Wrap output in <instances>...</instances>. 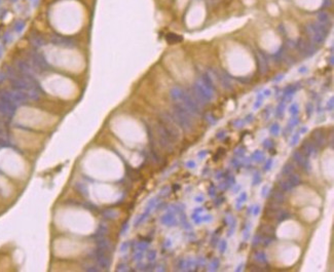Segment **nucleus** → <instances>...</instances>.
I'll use <instances>...</instances> for the list:
<instances>
[{
	"mask_svg": "<svg viewBox=\"0 0 334 272\" xmlns=\"http://www.w3.org/2000/svg\"><path fill=\"white\" fill-rule=\"evenodd\" d=\"M312 139L313 142L318 146V147H322L326 143V137H325L324 133L321 131H315L312 134Z\"/></svg>",
	"mask_w": 334,
	"mask_h": 272,
	"instance_id": "39448f33",
	"label": "nucleus"
},
{
	"mask_svg": "<svg viewBox=\"0 0 334 272\" xmlns=\"http://www.w3.org/2000/svg\"><path fill=\"white\" fill-rule=\"evenodd\" d=\"M287 180L289 181V183L291 184L293 187H295V186H298L299 184L301 183L300 177H299V175H297L296 173H293V174H291L290 176H288Z\"/></svg>",
	"mask_w": 334,
	"mask_h": 272,
	"instance_id": "0eeeda50",
	"label": "nucleus"
},
{
	"mask_svg": "<svg viewBox=\"0 0 334 272\" xmlns=\"http://www.w3.org/2000/svg\"><path fill=\"white\" fill-rule=\"evenodd\" d=\"M174 120L177 124L180 126V129H183L184 131H191L193 129V115H191L188 111L181 108L180 106H177L174 109L173 112Z\"/></svg>",
	"mask_w": 334,
	"mask_h": 272,
	"instance_id": "f257e3e1",
	"label": "nucleus"
},
{
	"mask_svg": "<svg viewBox=\"0 0 334 272\" xmlns=\"http://www.w3.org/2000/svg\"><path fill=\"white\" fill-rule=\"evenodd\" d=\"M279 186H280L281 190L285 191V192H287V191H291L292 189H293V186H292L291 184L289 183V181H288V180L280 181V182H279Z\"/></svg>",
	"mask_w": 334,
	"mask_h": 272,
	"instance_id": "1a4fd4ad",
	"label": "nucleus"
},
{
	"mask_svg": "<svg viewBox=\"0 0 334 272\" xmlns=\"http://www.w3.org/2000/svg\"><path fill=\"white\" fill-rule=\"evenodd\" d=\"M271 198H273V201L275 203L281 204L285 201V195L283 194L282 191L278 190V191H273V195H271Z\"/></svg>",
	"mask_w": 334,
	"mask_h": 272,
	"instance_id": "423d86ee",
	"label": "nucleus"
},
{
	"mask_svg": "<svg viewBox=\"0 0 334 272\" xmlns=\"http://www.w3.org/2000/svg\"><path fill=\"white\" fill-rule=\"evenodd\" d=\"M249 269L250 270H256V271H261L262 268L259 267V266H257V265H253V266H251V267H249Z\"/></svg>",
	"mask_w": 334,
	"mask_h": 272,
	"instance_id": "9d476101",
	"label": "nucleus"
},
{
	"mask_svg": "<svg viewBox=\"0 0 334 272\" xmlns=\"http://www.w3.org/2000/svg\"><path fill=\"white\" fill-rule=\"evenodd\" d=\"M293 159H294V161L296 162L298 167H300L304 171H308V169H309V161L307 159V156L302 151H295L293 153Z\"/></svg>",
	"mask_w": 334,
	"mask_h": 272,
	"instance_id": "7ed1b4c3",
	"label": "nucleus"
},
{
	"mask_svg": "<svg viewBox=\"0 0 334 272\" xmlns=\"http://www.w3.org/2000/svg\"><path fill=\"white\" fill-rule=\"evenodd\" d=\"M302 152L306 155V156H309V155H314L317 153L318 151V146L316 145L313 142V140H306L302 143Z\"/></svg>",
	"mask_w": 334,
	"mask_h": 272,
	"instance_id": "20e7f679",
	"label": "nucleus"
},
{
	"mask_svg": "<svg viewBox=\"0 0 334 272\" xmlns=\"http://www.w3.org/2000/svg\"><path fill=\"white\" fill-rule=\"evenodd\" d=\"M295 173V167L292 163H286L285 167H283V175L285 176H290L291 174Z\"/></svg>",
	"mask_w": 334,
	"mask_h": 272,
	"instance_id": "6e6552de",
	"label": "nucleus"
},
{
	"mask_svg": "<svg viewBox=\"0 0 334 272\" xmlns=\"http://www.w3.org/2000/svg\"><path fill=\"white\" fill-rule=\"evenodd\" d=\"M160 127H162L165 133L172 139V141L175 144L181 139V131H180V126L176 123L174 119L168 117V116H164L160 119V123H158Z\"/></svg>",
	"mask_w": 334,
	"mask_h": 272,
	"instance_id": "f03ea898",
	"label": "nucleus"
}]
</instances>
